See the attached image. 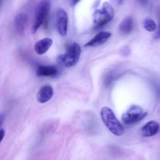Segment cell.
Here are the masks:
<instances>
[{"label": "cell", "instance_id": "1", "mask_svg": "<svg viewBox=\"0 0 160 160\" xmlns=\"http://www.w3.org/2000/svg\"><path fill=\"white\" fill-rule=\"evenodd\" d=\"M101 118L103 123L112 134L117 136L123 134L124 128L111 108L109 107H102L101 109Z\"/></svg>", "mask_w": 160, "mask_h": 160}, {"label": "cell", "instance_id": "2", "mask_svg": "<svg viewBox=\"0 0 160 160\" xmlns=\"http://www.w3.org/2000/svg\"><path fill=\"white\" fill-rule=\"evenodd\" d=\"M81 53V49L77 42L70 44L64 54L58 57V62L66 67H71L78 64Z\"/></svg>", "mask_w": 160, "mask_h": 160}, {"label": "cell", "instance_id": "3", "mask_svg": "<svg viewBox=\"0 0 160 160\" xmlns=\"http://www.w3.org/2000/svg\"><path fill=\"white\" fill-rule=\"evenodd\" d=\"M114 9L109 2H105L99 9H96L93 14V22L96 26L102 27L113 19Z\"/></svg>", "mask_w": 160, "mask_h": 160}, {"label": "cell", "instance_id": "4", "mask_svg": "<svg viewBox=\"0 0 160 160\" xmlns=\"http://www.w3.org/2000/svg\"><path fill=\"white\" fill-rule=\"evenodd\" d=\"M49 9L50 4L48 1H44L39 4L38 7L37 8V10H36L35 16H34V24L31 28V32L33 34L37 32L38 30L43 24L45 19L48 17Z\"/></svg>", "mask_w": 160, "mask_h": 160}, {"label": "cell", "instance_id": "5", "mask_svg": "<svg viewBox=\"0 0 160 160\" xmlns=\"http://www.w3.org/2000/svg\"><path fill=\"white\" fill-rule=\"evenodd\" d=\"M147 112L138 105H132L122 115V121L125 124H133L139 122L146 116Z\"/></svg>", "mask_w": 160, "mask_h": 160}, {"label": "cell", "instance_id": "6", "mask_svg": "<svg viewBox=\"0 0 160 160\" xmlns=\"http://www.w3.org/2000/svg\"><path fill=\"white\" fill-rule=\"evenodd\" d=\"M56 28L59 34L65 36L68 30V16L62 9H59L56 12Z\"/></svg>", "mask_w": 160, "mask_h": 160}, {"label": "cell", "instance_id": "7", "mask_svg": "<svg viewBox=\"0 0 160 160\" xmlns=\"http://www.w3.org/2000/svg\"><path fill=\"white\" fill-rule=\"evenodd\" d=\"M160 129V125L158 122L154 120L149 121L147 122L141 130L142 136L145 137H151L158 133Z\"/></svg>", "mask_w": 160, "mask_h": 160}, {"label": "cell", "instance_id": "8", "mask_svg": "<svg viewBox=\"0 0 160 160\" xmlns=\"http://www.w3.org/2000/svg\"><path fill=\"white\" fill-rule=\"evenodd\" d=\"M54 95V90L51 86H43L39 89L37 93V100L39 103L45 104L49 101Z\"/></svg>", "mask_w": 160, "mask_h": 160}, {"label": "cell", "instance_id": "9", "mask_svg": "<svg viewBox=\"0 0 160 160\" xmlns=\"http://www.w3.org/2000/svg\"><path fill=\"white\" fill-rule=\"evenodd\" d=\"M111 37V33L109 31H101L98 33L93 39H91L88 42L84 45L85 47H95L102 45L108 41Z\"/></svg>", "mask_w": 160, "mask_h": 160}, {"label": "cell", "instance_id": "10", "mask_svg": "<svg viewBox=\"0 0 160 160\" xmlns=\"http://www.w3.org/2000/svg\"><path fill=\"white\" fill-rule=\"evenodd\" d=\"M28 24V17L24 13H20L14 19V27L18 34L23 35Z\"/></svg>", "mask_w": 160, "mask_h": 160}, {"label": "cell", "instance_id": "11", "mask_svg": "<svg viewBox=\"0 0 160 160\" xmlns=\"http://www.w3.org/2000/svg\"><path fill=\"white\" fill-rule=\"evenodd\" d=\"M53 40L51 38H45L38 41L34 45V51L37 54L43 55L51 48Z\"/></svg>", "mask_w": 160, "mask_h": 160}, {"label": "cell", "instance_id": "12", "mask_svg": "<svg viewBox=\"0 0 160 160\" xmlns=\"http://www.w3.org/2000/svg\"><path fill=\"white\" fill-rule=\"evenodd\" d=\"M58 73V69L55 66L39 65L36 70V74L38 76L52 77L56 76Z\"/></svg>", "mask_w": 160, "mask_h": 160}, {"label": "cell", "instance_id": "13", "mask_svg": "<svg viewBox=\"0 0 160 160\" xmlns=\"http://www.w3.org/2000/svg\"><path fill=\"white\" fill-rule=\"evenodd\" d=\"M133 25H134V22H133L132 17H127L120 23V26H119V30L121 34L128 35L132 31Z\"/></svg>", "mask_w": 160, "mask_h": 160}, {"label": "cell", "instance_id": "14", "mask_svg": "<svg viewBox=\"0 0 160 160\" xmlns=\"http://www.w3.org/2000/svg\"><path fill=\"white\" fill-rule=\"evenodd\" d=\"M144 28L145 30L150 32H153L157 29V25H156V22L152 20V19L147 18L144 21Z\"/></svg>", "mask_w": 160, "mask_h": 160}, {"label": "cell", "instance_id": "15", "mask_svg": "<svg viewBox=\"0 0 160 160\" xmlns=\"http://www.w3.org/2000/svg\"><path fill=\"white\" fill-rule=\"evenodd\" d=\"M111 2H112L113 4L117 5V6H120V5H121L122 3H123V0H111Z\"/></svg>", "mask_w": 160, "mask_h": 160}, {"label": "cell", "instance_id": "16", "mask_svg": "<svg viewBox=\"0 0 160 160\" xmlns=\"http://www.w3.org/2000/svg\"><path fill=\"white\" fill-rule=\"evenodd\" d=\"M69 1H70V5H71L72 6H76V5L78 4L81 0H69Z\"/></svg>", "mask_w": 160, "mask_h": 160}, {"label": "cell", "instance_id": "17", "mask_svg": "<svg viewBox=\"0 0 160 160\" xmlns=\"http://www.w3.org/2000/svg\"><path fill=\"white\" fill-rule=\"evenodd\" d=\"M0 133H1V141H2L3 139H4V136H5L4 129L1 128V130H0Z\"/></svg>", "mask_w": 160, "mask_h": 160}, {"label": "cell", "instance_id": "18", "mask_svg": "<svg viewBox=\"0 0 160 160\" xmlns=\"http://www.w3.org/2000/svg\"><path fill=\"white\" fill-rule=\"evenodd\" d=\"M155 37L156 38V39H159L160 38V25L159 27V29L157 30V31H156V35H155Z\"/></svg>", "mask_w": 160, "mask_h": 160}]
</instances>
